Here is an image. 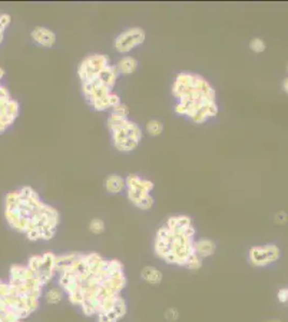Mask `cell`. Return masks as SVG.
Returning a JSON list of instances; mask_svg holds the SVG:
<instances>
[{"label":"cell","mask_w":288,"mask_h":322,"mask_svg":"<svg viewBox=\"0 0 288 322\" xmlns=\"http://www.w3.org/2000/svg\"><path fill=\"white\" fill-rule=\"evenodd\" d=\"M56 276L69 302L97 322H118L127 314L122 292L127 287L124 264L97 253L56 257Z\"/></svg>","instance_id":"1"},{"label":"cell","mask_w":288,"mask_h":322,"mask_svg":"<svg viewBox=\"0 0 288 322\" xmlns=\"http://www.w3.org/2000/svg\"><path fill=\"white\" fill-rule=\"evenodd\" d=\"M8 226L31 242L51 240L61 221L58 210L45 202L31 186L11 191L5 199Z\"/></svg>","instance_id":"2"},{"label":"cell","mask_w":288,"mask_h":322,"mask_svg":"<svg viewBox=\"0 0 288 322\" xmlns=\"http://www.w3.org/2000/svg\"><path fill=\"white\" fill-rule=\"evenodd\" d=\"M172 95L177 101L175 112L187 116L195 124H203L218 113L215 89L200 74H178L172 86Z\"/></svg>","instance_id":"3"},{"label":"cell","mask_w":288,"mask_h":322,"mask_svg":"<svg viewBox=\"0 0 288 322\" xmlns=\"http://www.w3.org/2000/svg\"><path fill=\"white\" fill-rule=\"evenodd\" d=\"M195 235L196 229L190 217L186 215L169 217L156 233L155 254L168 264L186 267L188 261L195 255Z\"/></svg>","instance_id":"4"},{"label":"cell","mask_w":288,"mask_h":322,"mask_svg":"<svg viewBox=\"0 0 288 322\" xmlns=\"http://www.w3.org/2000/svg\"><path fill=\"white\" fill-rule=\"evenodd\" d=\"M108 127L112 132L114 147L123 153L136 149L143 138L142 129L128 117L111 113L108 118Z\"/></svg>","instance_id":"5"},{"label":"cell","mask_w":288,"mask_h":322,"mask_svg":"<svg viewBox=\"0 0 288 322\" xmlns=\"http://www.w3.org/2000/svg\"><path fill=\"white\" fill-rule=\"evenodd\" d=\"M128 200L138 208L147 210L153 207L154 199L151 196L154 183L136 174L128 175L126 178Z\"/></svg>","instance_id":"6"},{"label":"cell","mask_w":288,"mask_h":322,"mask_svg":"<svg viewBox=\"0 0 288 322\" xmlns=\"http://www.w3.org/2000/svg\"><path fill=\"white\" fill-rule=\"evenodd\" d=\"M5 69L0 67V135L11 126L19 114V104L10 95L8 88L2 84Z\"/></svg>","instance_id":"7"},{"label":"cell","mask_w":288,"mask_h":322,"mask_svg":"<svg viewBox=\"0 0 288 322\" xmlns=\"http://www.w3.org/2000/svg\"><path fill=\"white\" fill-rule=\"evenodd\" d=\"M56 257L53 253L47 251L42 255L32 256L26 263L44 287L48 286L56 277Z\"/></svg>","instance_id":"8"},{"label":"cell","mask_w":288,"mask_h":322,"mask_svg":"<svg viewBox=\"0 0 288 322\" xmlns=\"http://www.w3.org/2000/svg\"><path fill=\"white\" fill-rule=\"evenodd\" d=\"M111 65V59L104 54H95L86 57L78 66L77 75L82 84H86L94 79L103 69Z\"/></svg>","instance_id":"9"},{"label":"cell","mask_w":288,"mask_h":322,"mask_svg":"<svg viewBox=\"0 0 288 322\" xmlns=\"http://www.w3.org/2000/svg\"><path fill=\"white\" fill-rule=\"evenodd\" d=\"M281 258V249L275 244L253 246L248 251V261L255 267H267Z\"/></svg>","instance_id":"10"},{"label":"cell","mask_w":288,"mask_h":322,"mask_svg":"<svg viewBox=\"0 0 288 322\" xmlns=\"http://www.w3.org/2000/svg\"><path fill=\"white\" fill-rule=\"evenodd\" d=\"M145 32L140 27L129 28L115 39L114 46L118 53L126 54L132 52L137 46L141 45L145 41Z\"/></svg>","instance_id":"11"},{"label":"cell","mask_w":288,"mask_h":322,"mask_svg":"<svg viewBox=\"0 0 288 322\" xmlns=\"http://www.w3.org/2000/svg\"><path fill=\"white\" fill-rule=\"evenodd\" d=\"M31 36L37 44L43 47H52L57 40V36L53 30L43 26L35 27Z\"/></svg>","instance_id":"12"},{"label":"cell","mask_w":288,"mask_h":322,"mask_svg":"<svg viewBox=\"0 0 288 322\" xmlns=\"http://www.w3.org/2000/svg\"><path fill=\"white\" fill-rule=\"evenodd\" d=\"M195 254L202 260L212 257L216 251V245L210 238H198L194 244Z\"/></svg>","instance_id":"13"},{"label":"cell","mask_w":288,"mask_h":322,"mask_svg":"<svg viewBox=\"0 0 288 322\" xmlns=\"http://www.w3.org/2000/svg\"><path fill=\"white\" fill-rule=\"evenodd\" d=\"M140 276H141V279L144 280L146 284L153 285V286L160 285L164 278L162 271L154 265L144 266L140 272Z\"/></svg>","instance_id":"14"},{"label":"cell","mask_w":288,"mask_h":322,"mask_svg":"<svg viewBox=\"0 0 288 322\" xmlns=\"http://www.w3.org/2000/svg\"><path fill=\"white\" fill-rule=\"evenodd\" d=\"M104 188L109 194H120L126 188V178L118 174H111L106 178Z\"/></svg>","instance_id":"15"},{"label":"cell","mask_w":288,"mask_h":322,"mask_svg":"<svg viewBox=\"0 0 288 322\" xmlns=\"http://www.w3.org/2000/svg\"><path fill=\"white\" fill-rule=\"evenodd\" d=\"M121 103V99L120 97H118L116 94H113L111 93L110 95H108L107 97L100 99V100H97V101H95L92 106L96 110V111H99V112H101V111H107L109 109H113L114 106H116L117 104Z\"/></svg>","instance_id":"16"},{"label":"cell","mask_w":288,"mask_h":322,"mask_svg":"<svg viewBox=\"0 0 288 322\" xmlns=\"http://www.w3.org/2000/svg\"><path fill=\"white\" fill-rule=\"evenodd\" d=\"M116 67L118 69L120 74L130 75L136 71L138 68V60L134 57L126 56V57H123L120 62L117 63Z\"/></svg>","instance_id":"17"},{"label":"cell","mask_w":288,"mask_h":322,"mask_svg":"<svg viewBox=\"0 0 288 322\" xmlns=\"http://www.w3.org/2000/svg\"><path fill=\"white\" fill-rule=\"evenodd\" d=\"M65 297L66 296L64 293V291L59 287L49 288V289H47L45 291L44 294H43V298H44L45 302L49 305H57V304H59L64 300Z\"/></svg>","instance_id":"18"},{"label":"cell","mask_w":288,"mask_h":322,"mask_svg":"<svg viewBox=\"0 0 288 322\" xmlns=\"http://www.w3.org/2000/svg\"><path fill=\"white\" fill-rule=\"evenodd\" d=\"M146 131L151 137H158L164 131V125L160 120L151 119L146 124Z\"/></svg>","instance_id":"19"},{"label":"cell","mask_w":288,"mask_h":322,"mask_svg":"<svg viewBox=\"0 0 288 322\" xmlns=\"http://www.w3.org/2000/svg\"><path fill=\"white\" fill-rule=\"evenodd\" d=\"M88 229L93 234L99 235L104 232L106 224H104V221L100 218H94L93 220H91V223H89Z\"/></svg>","instance_id":"20"},{"label":"cell","mask_w":288,"mask_h":322,"mask_svg":"<svg viewBox=\"0 0 288 322\" xmlns=\"http://www.w3.org/2000/svg\"><path fill=\"white\" fill-rule=\"evenodd\" d=\"M250 47L254 53H263L266 51V42L260 38H254L251 40Z\"/></svg>","instance_id":"21"},{"label":"cell","mask_w":288,"mask_h":322,"mask_svg":"<svg viewBox=\"0 0 288 322\" xmlns=\"http://www.w3.org/2000/svg\"><path fill=\"white\" fill-rule=\"evenodd\" d=\"M202 264H203V260L195 254L190 259V261H188V263L186 265V269L191 270V271H198V270H200L202 267Z\"/></svg>","instance_id":"22"},{"label":"cell","mask_w":288,"mask_h":322,"mask_svg":"<svg viewBox=\"0 0 288 322\" xmlns=\"http://www.w3.org/2000/svg\"><path fill=\"white\" fill-rule=\"evenodd\" d=\"M111 113L117 114V115L123 116V117H128V115H129V108L125 103L121 102L120 104H117L116 106L111 109Z\"/></svg>","instance_id":"23"},{"label":"cell","mask_w":288,"mask_h":322,"mask_svg":"<svg viewBox=\"0 0 288 322\" xmlns=\"http://www.w3.org/2000/svg\"><path fill=\"white\" fill-rule=\"evenodd\" d=\"M12 22V17L10 14H0V35L5 34L6 29Z\"/></svg>","instance_id":"24"},{"label":"cell","mask_w":288,"mask_h":322,"mask_svg":"<svg viewBox=\"0 0 288 322\" xmlns=\"http://www.w3.org/2000/svg\"><path fill=\"white\" fill-rule=\"evenodd\" d=\"M178 311H177V309H175V308H173V307H171V308H168L167 310H166V313H165V317H166V319L169 321V322H174V321H176L177 319H178Z\"/></svg>","instance_id":"25"},{"label":"cell","mask_w":288,"mask_h":322,"mask_svg":"<svg viewBox=\"0 0 288 322\" xmlns=\"http://www.w3.org/2000/svg\"><path fill=\"white\" fill-rule=\"evenodd\" d=\"M288 221V216L285 212H279L275 215V223L277 225H284Z\"/></svg>","instance_id":"26"},{"label":"cell","mask_w":288,"mask_h":322,"mask_svg":"<svg viewBox=\"0 0 288 322\" xmlns=\"http://www.w3.org/2000/svg\"><path fill=\"white\" fill-rule=\"evenodd\" d=\"M282 87H283V90L285 92V94L288 95V77H286V78L283 81Z\"/></svg>","instance_id":"27"},{"label":"cell","mask_w":288,"mask_h":322,"mask_svg":"<svg viewBox=\"0 0 288 322\" xmlns=\"http://www.w3.org/2000/svg\"><path fill=\"white\" fill-rule=\"evenodd\" d=\"M4 37H5V34H2V35H0V44H2V42L4 41Z\"/></svg>","instance_id":"28"},{"label":"cell","mask_w":288,"mask_h":322,"mask_svg":"<svg viewBox=\"0 0 288 322\" xmlns=\"http://www.w3.org/2000/svg\"><path fill=\"white\" fill-rule=\"evenodd\" d=\"M17 322H23V321H17Z\"/></svg>","instance_id":"29"},{"label":"cell","mask_w":288,"mask_h":322,"mask_svg":"<svg viewBox=\"0 0 288 322\" xmlns=\"http://www.w3.org/2000/svg\"><path fill=\"white\" fill-rule=\"evenodd\" d=\"M287 70H288V68H287Z\"/></svg>","instance_id":"30"}]
</instances>
